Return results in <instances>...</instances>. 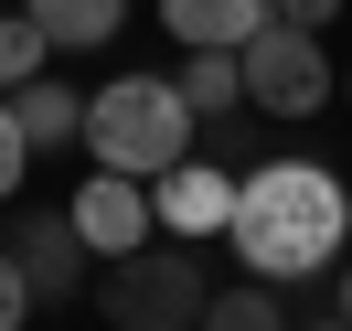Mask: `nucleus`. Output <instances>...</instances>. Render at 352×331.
<instances>
[{
    "label": "nucleus",
    "instance_id": "obj_8",
    "mask_svg": "<svg viewBox=\"0 0 352 331\" xmlns=\"http://www.w3.org/2000/svg\"><path fill=\"white\" fill-rule=\"evenodd\" d=\"M160 22H171L192 54H245L267 22H278V0H160Z\"/></svg>",
    "mask_w": 352,
    "mask_h": 331
},
{
    "label": "nucleus",
    "instance_id": "obj_20",
    "mask_svg": "<svg viewBox=\"0 0 352 331\" xmlns=\"http://www.w3.org/2000/svg\"><path fill=\"white\" fill-rule=\"evenodd\" d=\"M0 11H11V0H0Z\"/></svg>",
    "mask_w": 352,
    "mask_h": 331
},
{
    "label": "nucleus",
    "instance_id": "obj_17",
    "mask_svg": "<svg viewBox=\"0 0 352 331\" xmlns=\"http://www.w3.org/2000/svg\"><path fill=\"white\" fill-rule=\"evenodd\" d=\"M342 321H352V267H342Z\"/></svg>",
    "mask_w": 352,
    "mask_h": 331
},
{
    "label": "nucleus",
    "instance_id": "obj_12",
    "mask_svg": "<svg viewBox=\"0 0 352 331\" xmlns=\"http://www.w3.org/2000/svg\"><path fill=\"white\" fill-rule=\"evenodd\" d=\"M203 331H288V310H278V288H267V278H245V288H214Z\"/></svg>",
    "mask_w": 352,
    "mask_h": 331
},
{
    "label": "nucleus",
    "instance_id": "obj_1",
    "mask_svg": "<svg viewBox=\"0 0 352 331\" xmlns=\"http://www.w3.org/2000/svg\"><path fill=\"white\" fill-rule=\"evenodd\" d=\"M235 257H245V278H320L331 257H342V235H352V203H342V182L320 171V160H267V171H245L235 182Z\"/></svg>",
    "mask_w": 352,
    "mask_h": 331
},
{
    "label": "nucleus",
    "instance_id": "obj_11",
    "mask_svg": "<svg viewBox=\"0 0 352 331\" xmlns=\"http://www.w3.org/2000/svg\"><path fill=\"white\" fill-rule=\"evenodd\" d=\"M171 86H182V107H192V118H224V107H245V54H192Z\"/></svg>",
    "mask_w": 352,
    "mask_h": 331
},
{
    "label": "nucleus",
    "instance_id": "obj_4",
    "mask_svg": "<svg viewBox=\"0 0 352 331\" xmlns=\"http://www.w3.org/2000/svg\"><path fill=\"white\" fill-rule=\"evenodd\" d=\"M331 96H342V75H331L320 32L267 22L256 43H245V107H267V118H309V107H331Z\"/></svg>",
    "mask_w": 352,
    "mask_h": 331
},
{
    "label": "nucleus",
    "instance_id": "obj_16",
    "mask_svg": "<svg viewBox=\"0 0 352 331\" xmlns=\"http://www.w3.org/2000/svg\"><path fill=\"white\" fill-rule=\"evenodd\" d=\"M331 11H342V0H278V22H299V32H320Z\"/></svg>",
    "mask_w": 352,
    "mask_h": 331
},
{
    "label": "nucleus",
    "instance_id": "obj_9",
    "mask_svg": "<svg viewBox=\"0 0 352 331\" xmlns=\"http://www.w3.org/2000/svg\"><path fill=\"white\" fill-rule=\"evenodd\" d=\"M11 11H32L54 54H96V43H118V11L129 0H11Z\"/></svg>",
    "mask_w": 352,
    "mask_h": 331
},
{
    "label": "nucleus",
    "instance_id": "obj_15",
    "mask_svg": "<svg viewBox=\"0 0 352 331\" xmlns=\"http://www.w3.org/2000/svg\"><path fill=\"white\" fill-rule=\"evenodd\" d=\"M22 310H32V278H22V257L0 246V331H22Z\"/></svg>",
    "mask_w": 352,
    "mask_h": 331
},
{
    "label": "nucleus",
    "instance_id": "obj_6",
    "mask_svg": "<svg viewBox=\"0 0 352 331\" xmlns=\"http://www.w3.org/2000/svg\"><path fill=\"white\" fill-rule=\"evenodd\" d=\"M11 257H22V278H32V310H54V299L86 288V257H96V246L75 235V214H22Z\"/></svg>",
    "mask_w": 352,
    "mask_h": 331
},
{
    "label": "nucleus",
    "instance_id": "obj_10",
    "mask_svg": "<svg viewBox=\"0 0 352 331\" xmlns=\"http://www.w3.org/2000/svg\"><path fill=\"white\" fill-rule=\"evenodd\" d=\"M11 118H22L32 150H65V139H86V96L54 86V75H32V86H11Z\"/></svg>",
    "mask_w": 352,
    "mask_h": 331
},
{
    "label": "nucleus",
    "instance_id": "obj_7",
    "mask_svg": "<svg viewBox=\"0 0 352 331\" xmlns=\"http://www.w3.org/2000/svg\"><path fill=\"white\" fill-rule=\"evenodd\" d=\"M150 214L171 224V235H224V224H235V171H214V160H171V171L150 182Z\"/></svg>",
    "mask_w": 352,
    "mask_h": 331
},
{
    "label": "nucleus",
    "instance_id": "obj_2",
    "mask_svg": "<svg viewBox=\"0 0 352 331\" xmlns=\"http://www.w3.org/2000/svg\"><path fill=\"white\" fill-rule=\"evenodd\" d=\"M86 150L96 171H129V182H160L171 160H192V107H182L171 75H118V86L86 96Z\"/></svg>",
    "mask_w": 352,
    "mask_h": 331
},
{
    "label": "nucleus",
    "instance_id": "obj_19",
    "mask_svg": "<svg viewBox=\"0 0 352 331\" xmlns=\"http://www.w3.org/2000/svg\"><path fill=\"white\" fill-rule=\"evenodd\" d=\"M342 107H352V65H342Z\"/></svg>",
    "mask_w": 352,
    "mask_h": 331
},
{
    "label": "nucleus",
    "instance_id": "obj_13",
    "mask_svg": "<svg viewBox=\"0 0 352 331\" xmlns=\"http://www.w3.org/2000/svg\"><path fill=\"white\" fill-rule=\"evenodd\" d=\"M43 22H32V11H0V96H11V86H32V75H43Z\"/></svg>",
    "mask_w": 352,
    "mask_h": 331
},
{
    "label": "nucleus",
    "instance_id": "obj_14",
    "mask_svg": "<svg viewBox=\"0 0 352 331\" xmlns=\"http://www.w3.org/2000/svg\"><path fill=\"white\" fill-rule=\"evenodd\" d=\"M22 171H32V139H22V118H11V96H0V203L22 193Z\"/></svg>",
    "mask_w": 352,
    "mask_h": 331
},
{
    "label": "nucleus",
    "instance_id": "obj_3",
    "mask_svg": "<svg viewBox=\"0 0 352 331\" xmlns=\"http://www.w3.org/2000/svg\"><path fill=\"white\" fill-rule=\"evenodd\" d=\"M96 310L118 331H203L214 288H203V257H182V246H129L96 278Z\"/></svg>",
    "mask_w": 352,
    "mask_h": 331
},
{
    "label": "nucleus",
    "instance_id": "obj_5",
    "mask_svg": "<svg viewBox=\"0 0 352 331\" xmlns=\"http://www.w3.org/2000/svg\"><path fill=\"white\" fill-rule=\"evenodd\" d=\"M65 214H75V235H86L96 257H129V246H150V224H160L129 171H86V193H75Z\"/></svg>",
    "mask_w": 352,
    "mask_h": 331
},
{
    "label": "nucleus",
    "instance_id": "obj_18",
    "mask_svg": "<svg viewBox=\"0 0 352 331\" xmlns=\"http://www.w3.org/2000/svg\"><path fill=\"white\" fill-rule=\"evenodd\" d=\"M309 331H352V321H309Z\"/></svg>",
    "mask_w": 352,
    "mask_h": 331
}]
</instances>
